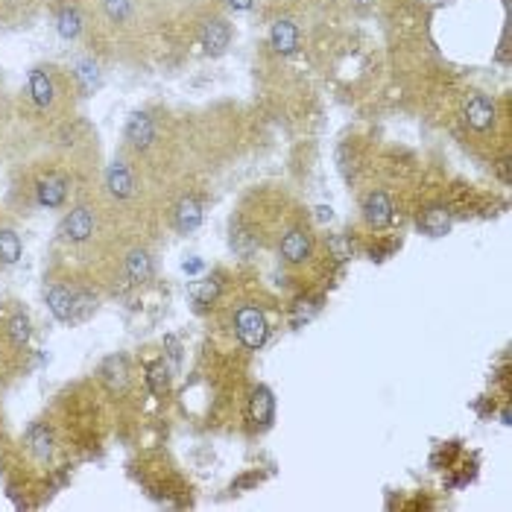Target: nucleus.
Segmentation results:
<instances>
[{"instance_id": "nucleus-1", "label": "nucleus", "mask_w": 512, "mask_h": 512, "mask_svg": "<svg viewBox=\"0 0 512 512\" xmlns=\"http://www.w3.org/2000/svg\"><path fill=\"white\" fill-rule=\"evenodd\" d=\"M79 97L74 71L56 62H36L15 97V141L27 135L33 144H47L68 120L77 118Z\"/></svg>"}, {"instance_id": "nucleus-2", "label": "nucleus", "mask_w": 512, "mask_h": 512, "mask_svg": "<svg viewBox=\"0 0 512 512\" xmlns=\"http://www.w3.org/2000/svg\"><path fill=\"white\" fill-rule=\"evenodd\" d=\"M88 164L50 147V153L21 164L12 182V202L30 211H68L85 197Z\"/></svg>"}, {"instance_id": "nucleus-3", "label": "nucleus", "mask_w": 512, "mask_h": 512, "mask_svg": "<svg viewBox=\"0 0 512 512\" xmlns=\"http://www.w3.org/2000/svg\"><path fill=\"white\" fill-rule=\"evenodd\" d=\"M44 305L56 322L77 328L88 322L100 308V290L91 278L79 273H62V276L44 278Z\"/></svg>"}, {"instance_id": "nucleus-4", "label": "nucleus", "mask_w": 512, "mask_h": 512, "mask_svg": "<svg viewBox=\"0 0 512 512\" xmlns=\"http://www.w3.org/2000/svg\"><path fill=\"white\" fill-rule=\"evenodd\" d=\"M44 6L47 15L53 18L59 39L88 47L91 56L97 53V47H103L106 33H103L97 0H44Z\"/></svg>"}, {"instance_id": "nucleus-5", "label": "nucleus", "mask_w": 512, "mask_h": 512, "mask_svg": "<svg viewBox=\"0 0 512 512\" xmlns=\"http://www.w3.org/2000/svg\"><path fill=\"white\" fill-rule=\"evenodd\" d=\"M33 343V316L21 302H0V381L27 369Z\"/></svg>"}, {"instance_id": "nucleus-6", "label": "nucleus", "mask_w": 512, "mask_h": 512, "mask_svg": "<svg viewBox=\"0 0 512 512\" xmlns=\"http://www.w3.org/2000/svg\"><path fill=\"white\" fill-rule=\"evenodd\" d=\"M232 325H235L240 346L249 349V352L264 349L267 340H270V319H267V314L261 308H255V305H240L235 311Z\"/></svg>"}, {"instance_id": "nucleus-7", "label": "nucleus", "mask_w": 512, "mask_h": 512, "mask_svg": "<svg viewBox=\"0 0 512 512\" xmlns=\"http://www.w3.org/2000/svg\"><path fill=\"white\" fill-rule=\"evenodd\" d=\"M153 273H156V264H153V255L147 246L135 243L123 252V261H120V276L129 287H141L147 281H153Z\"/></svg>"}, {"instance_id": "nucleus-8", "label": "nucleus", "mask_w": 512, "mask_h": 512, "mask_svg": "<svg viewBox=\"0 0 512 512\" xmlns=\"http://www.w3.org/2000/svg\"><path fill=\"white\" fill-rule=\"evenodd\" d=\"M24 258V237L18 232L15 220L0 208V273L18 267Z\"/></svg>"}, {"instance_id": "nucleus-9", "label": "nucleus", "mask_w": 512, "mask_h": 512, "mask_svg": "<svg viewBox=\"0 0 512 512\" xmlns=\"http://www.w3.org/2000/svg\"><path fill=\"white\" fill-rule=\"evenodd\" d=\"M495 120H498V106H495V100L486 97L483 91H474L472 97L466 100V106H463V123H466L472 132L483 135V132H489V129L495 126Z\"/></svg>"}, {"instance_id": "nucleus-10", "label": "nucleus", "mask_w": 512, "mask_h": 512, "mask_svg": "<svg viewBox=\"0 0 512 512\" xmlns=\"http://www.w3.org/2000/svg\"><path fill=\"white\" fill-rule=\"evenodd\" d=\"M278 252H281V258H284L287 264L299 267V264L311 261V255H314V235H311L308 229L296 226V229H290L287 235L281 237Z\"/></svg>"}, {"instance_id": "nucleus-11", "label": "nucleus", "mask_w": 512, "mask_h": 512, "mask_svg": "<svg viewBox=\"0 0 512 512\" xmlns=\"http://www.w3.org/2000/svg\"><path fill=\"white\" fill-rule=\"evenodd\" d=\"M44 0H0V30L30 27Z\"/></svg>"}, {"instance_id": "nucleus-12", "label": "nucleus", "mask_w": 512, "mask_h": 512, "mask_svg": "<svg viewBox=\"0 0 512 512\" xmlns=\"http://www.w3.org/2000/svg\"><path fill=\"white\" fill-rule=\"evenodd\" d=\"M199 44L205 47L208 56H220L226 53V47L232 44V24L226 18H208L202 27H199Z\"/></svg>"}, {"instance_id": "nucleus-13", "label": "nucleus", "mask_w": 512, "mask_h": 512, "mask_svg": "<svg viewBox=\"0 0 512 512\" xmlns=\"http://www.w3.org/2000/svg\"><path fill=\"white\" fill-rule=\"evenodd\" d=\"M395 211H393V199L387 191H369L366 199H363V220L372 226V229H387L393 223Z\"/></svg>"}, {"instance_id": "nucleus-14", "label": "nucleus", "mask_w": 512, "mask_h": 512, "mask_svg": "<svg viewBox=\"0 0 512 512\" xmlns=\"http://www.w3.org/2000/svg\"><path fill=\"white\" fill-rule=\"evenodd\" d=\"M202 217H205V211H202V202L197 197H182L173 205V229L179 235L197 232L202 226Z\"/></svg>"}, {"instance_id": "nucleus-15", "label": "nucleus", "mask_w": 512, "mask_h": 512, "mask_svg": "<svg viewBox=\"0 0 512 512\" xmlns=\"http://www.w3.org/2000/svg\"><path fill=\"white\" fill-rule=\"evenodd\" d=\"M15 147V100L6 94V79L0 74V158Z\"/></svg>"}, {"instance_id": "nucleus-16", "label": "nucleus", "mask_w": 512, "mask_h": 512, "mask_svg": "<svg viewBox=\"0 0 512 512\" xmlns=\"http://www.w3.org/2000/svg\"><path fill=\"white\" fill-rule=\"evenodd\" d=\"M249 416H252V422L255 425H273V419H276V395L270 387H255L252 390V398H249Z\"/></svg>"}, {"instance_id": "nucleus-17", "label": "nucleus", "mask_w": 512, "mask_h": 512, "mask_svg": "<svg viewBox=\"0 0 512 512\" xmlns=\"http://www.w3.org/2000/svg\"><path fill=\"white\" fill-rule=\"evenodd\" d=\"M270 47L281 53V56H290L299 50V27L287 18H278L276 24L270 27Z\"/></svg>"}, {"instance_id": "nucleus-18", "label": "nucleus", "mask_w": 512, "mask_h": 512, "mask_svg": "<svg viewBox=\"0 0 512 512\" xmlns=\"http://www.w3.org/2000/svg\"><path fill=\"white\" fill-rule=\"evenodd\" d=\"M419 229L431 237L448 235V232H451V214H448V208H442V205L428 208V211L419 217Z\"/></svg>"}, {"instance_id": "nucleus-19", "label": "nucleus", "mask_w": 512, "mask_h": 512, "mask_svg": "<svg viewBox=\"0 0 512 512\" xmlns=\"http://www.w3.org/2000/svg\"><path fill=\"white\" fill-rule=\"evenodd\" d=\"M220 290H223L220 276L205 278V281H197V284L191 287V299H194L197 305H214L217 296H220Z\"/></svg>"}, {"instance_id": "nucleus-20", "label": "nucleus", "mask_w": 512, "mask_h": 512, "mask_svg": "<svg viewBox=\"0 0 512 512\" xmlns=\"http://www.w3.org/2000/svg\"><path fill=\"white\" fill-rule=\"evenodd\" d=\"M147 384L156 395H167V390H170V369L164 366V360H156V363L147 366Z\"/></svg>"}, {"instance_id": "nucleus-21", "label": "nucleus", "mask_w": 512, "mask_h": 512, "mask_svg": "<svg viewBox=\"0 0 512 512\" xmlns=\"http://www.w3.org/2000/svg\"><path fill=\"white\" fill-rule=\"evenodd\" d=\"M232 249H235L240 258H249V255L258 249V240L249 235V232H243V229H235V226H232Z\"/></svg>"}, {"instance_id": "nucleus-22", "label": "nucleus", "mask_w": 512, "mask_h": 512, "mask_svg": "<svg viewBox=\"0 0 512 512\" xmlns=\"http://www.w3.org/2000/svg\"><path fill=\"white\" fill-rule=\"evenodd\" d=\"M331 249L337 261H349L352 258V243L346 237H331Z\"/></svg>"}, {"instance_id": "nucleus-23", "label": "nucleus", "mask_w": 512, "mask_h": 512, "mask_svg": "<svg viewBox=\"0 0 512 512\" xmlns=\"http://www.w3.org/2000/svg\"><path fill=\"white\" fill-rule=\"evenodd\" d=\"M252 3H255V0H229V6H232L235 12H249Z\"/></svg>"}, {"instance_id": "nucleus-24", "label": "nucleus", "mask_w": 512, "mask_h": 512, "mask_svg": "<svg viewBox=\"0 0 512 512\" xmlns=\"http://www.w3.org/2000/svg\"><path fill=\"white\" fill-rule=\"evenodd\" d=\"M316 217H319V220H331V208L319 205V208H316Z\"/></svg>"}, {"instance_id": "nucleus-25", "label": "nucleus", "mask_w": 512, "mask_h": 512, "mask_svg": "<svg viewBox=\"0 0 512 512\" xmlns=\"http://www.w3.org/2000/svg\"><path fill=\"white\" fill-rule=\"evenodd\" d=\"M357 6H360V9H369V6H372V3H375V0H355Z\"/></svg>"}]
</instances>
